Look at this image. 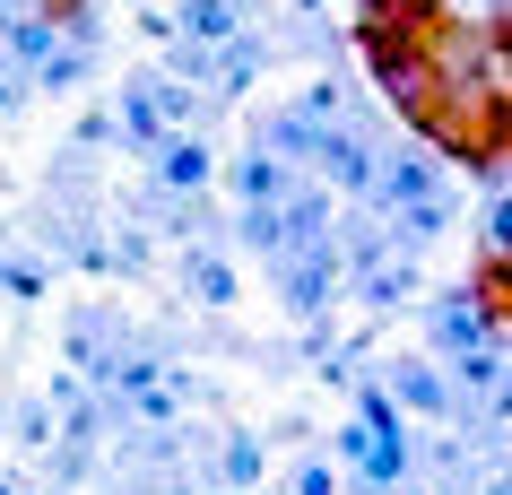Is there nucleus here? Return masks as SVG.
<instances>
[{
  "mask_svg": "<svg viewBox=\"0 0 512 495\" xmlns=\"http://www.w3.org/2000/svg\"><path fill=\"white\" fill-rule=\"evenodd\" d=\"M478 313L495 330H512V270H504V252H486V261H478Z\"/></svg>",
  "mask_w": 512,
  "mask_h": 495,
  "instance_id": "f257e3e1",
  "label": "nucleus"
}]
</instances>
